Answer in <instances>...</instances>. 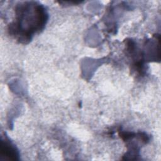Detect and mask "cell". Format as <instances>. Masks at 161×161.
<instances>
[{"label":"cell","instance_id":"cell-2","mask_svg":"<svg viewBox=\"0 0 161 161\" xmlns=\"http://www.w3.org/2000/svg\"><path fill=\"white\" fill-rule=\"evenodd\" d=\"M1 153L3 155L8 157L9 159L15 160L17 157L16 151L15 148L8 142H3L2 141L1 144Z\"/></svg>","mask_w":161,"mask_h":161},{"label":"cell","instance_id":"cell-1","mask_svg":"<svg viewBox=\"0 0 161 161\" xmlns=\"http://www.w3.org/2000/svg\"><path fill=\"white\" fill-rule=\"evenodd\" d=\"M15 20L9 25V33L21 43L30 42L36 32L43 30L48 19L45 7L34 1L17 4Z\"/></svg>","mask_w":161,"mask_h":161}]
</instances>
